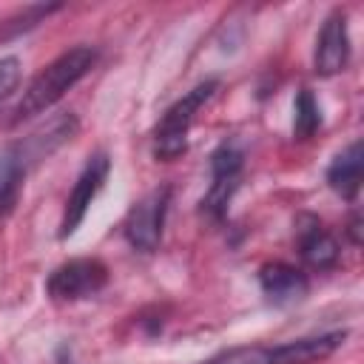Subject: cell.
I'll return each mask as SVG.
<instances>
[{
  "instance_id": "cell-7",
  "label": "cell",
  "mask_w": 364,
  "mask_h": 364,
  "mask_svg": "<svg viewBox=\"0 0 364 364\" xmlns=\"http://www.w3.org/2000/svg\"><path fill=\"white\" fill-rule=\"evenodd\" d=\"M108 171H111V159L105 154H94L85 162L82 173L77 176L74 188H71V193L65 199V208H63V219H60V236L63 239H68L80 228V222L88 213V205L94 202V196L100 193V188L108 179Z\"/></svg>"
},
{
  "instance_id": "cell-6",
  "label": "cell",
  "mask_w": 364,
  "mask_h": 364,
  "mask_svg": "<svg viewBox=\"0 0 364 364\" xmlns=\"http://www.w3.org/2000/svg\"><path fill=\"white\" fill-rule=\"evenodd\" d=\"M242 176V151L233 145H219L210 156V188L202 199V210L210 219H222L228 213V205L239 188Z\"/></svg>"
},
{
  "instance_id": "cell-3",
  "label": "cell",
  "mask_w": 364,
  "mask_h": 364,
  "mask_svg": "<svg viewBox=\"0 0 364 364\" xmlns=\"http://www.w3.org/2000/svg\"><path fill=\"white\" fill-rule=\"evenodd\" d=\"M216 88H219L216 80H205V82H199L196 88H191L182 100H176V102L162 114V119H159L156 128H154V156H156V159L171 162V159H176L179 154H185L191 125H193L199 108L213 97Z\"/></svg>"
},
{
  "instance_id": "cell-12",
  "label": "cell",
  "mask_w": 364,
  "mask_h": 364,
  "mask_svg": "<svg viewBox=\"0 0 364 364\" xmlns=\"http://www.w3.org/2000/svg\"><path fill=\"white\" fill-rule=\"evenodd\" d=\"M361 173H364V151L361 142H350L327 168V185L341 196V199H355L361 188Z\"/></svg>"
},
{
  "instance_id": "cell-1",
  "label": "cell",
  "mask_w": 364,
  "mask_h": 364,
  "mask_svg": "<svg viewBox=\"0 0 364 364\" xmlns=\"http://www.w3.org/2000/svg\"><path fill=\"white\" fill-rule=\"evenodd\" d=\"M97 63V51L88 48V46H77V48H68L63 51L57 60H51L31 82L28 88L23 91L17 108H14V117L11 122H23V119H31L43 111H48L68 88H74L88 71L91 65Z\"/></svg>"
},
{
  "instance_id": "cell-5",
  "label": "cell",
  "mask_w": 364,
  "mask_h": 364,
  "mask_svg": "<svg viewBox=\"0 0 364 364\" xmlns=\"http://www.w3.org/2000/svg\"><path fill=\"white\" fill-rule=\"evenodd\" d=\"M105 282H108V267L100 259H71L48 276L46 290L54 301H80L100 293Z\"/></svg>"
},
{
  "instance_id": "cell-4",
  "label": "cell",
  "mask_w": 364,
  "mask_h": 364,
  "mask_svg": "<svg viewBox=\"0 0 364 364\" xmlns=\"http://www.w3.org/2000/svg\"><path fill=\"white\" fill-rule=\"evenodd\" d=\"M171 202V188H156L145 193L125 216V239L134 250L154 253L162 239V225Z\"/></svg>"
},
{
  "instance_id": "cell-8",
  "label": "cell",
  "mask_w": 364,
  "mask_h": 364,
  "mask_svg": "<svg viewBox=\"0 0 364 364\" xmlns=\"http://www.w3.org/2000/svg\"><path fill=\"white\" fill-rule=\"evenodd\" d=\"M77 128H80V122H77V117L74 114H68V111H63V114H54L48 122H43L40 128H34L28 136H23L20 142H11L14 148H17V154H20V159L26 162V168L31 171L37 162H43L46 156H51L57 148H63L65 142H71L74 139V134H77Z\"/></svg>"
},
{
  "instance_id": "cell-2",
  "label": "cell",
  "mask_w": 364,
  "mask_h": 364,
  "mask_svg": "<svg viewBox=\"0 0 364 364\" xmlns=\"http://www.w3.org/2000/svg\"><path fill=\"white\" fill-rule=\"evenodd\" d=\"M344 341V333H321V336H307V338H293L276 347L267 344H245V347H230L216 353L213 358L202 364H316L333 355Z\"/></svg>"
},
{
  "instance_id": "cell-11",
  "label": "cell",
  "mask_w": 364,
  "mask_h": 364,
  "mask_svg": "<svg viewBox=\"0 0 364 364\" xmlns=\"http://www.w3.org/2000/svg\"><path fill=\"white\" fill-rule=\"evenodd\" d=\"M259 287L273 304H293L307 296V276L287 262H267L259 270Z\"/></svg>"
},
{
  "instance_id": "cell-15",
  "label": "cell",
  "mask_w": 364,
  "mask_h": 364,
  "mask_svg": "<svg viewBox=\"0 0 364 364\" xmlns=\"http://www.w3.org/2000/svg\"><path fill=\"white\" fill-rule=\"evenodd\" d=\"M57 9H60L57 3H54V6H28V9H23V14H17V17H11V20L3 23L0 37H14V34H20V31L37 26L43 17H48V14L57 11Z\"/></svg>"
},
{
  "instance_id": "cell-10",
  "label": "cell",
  "mask_w": 364,
  "mask_h": 364,
  "mask_svg": "<svg viewBox=\"0 0 364 364\" xmlns=\"http://www.w3.org/2000/svg\"><path fill=\"white\" fill-rule=\"evenodd\" d=\"M296 236H299V256L307 267L327 270L338 262V242L316 216H301Z\"/></svg>"
},
{
  "instance_id": "cell-16",
  "label": "cell",
  "mask_w": 364,
  "mask_h": 364,
  "mask_svg": "<svg viewBox=\"0 0 364 364\" xmlns=\"http://www.w3.org/2000/svg\"><path fill=\"white\" fill-rule=\"evenodd\" d=\"M20 85V60L17 57H0V102L9 100Z\"/></svg>"
},
{
  "instance_id": "cell-9",
  "label": "cell",
  "mask_w": 364,
  "mask_h": 364,
  "mask_svg": "<svg viewBox=\"0 0 364 364\" xmlns=\"http://www.w3.org/2000/svg\"><path fill=\"white\" fill-rule=\"evenodd\" d=\"M350 60V34H347V17L341 11H333L318 37H316V51H313V65L316 74L321 77H333L338 71H344Z\"/></svg>"
},
{
  "instance_id": "cell-13",
  "label": "cell",
  "mask_w": 364,
  "mask_h": 364,
  "mask_svg": "<svg viewBox=\"0 0 364 364\" xmlns=\"http://www.w3.org/2000/svg\"><path fill=\"white\" fill-rule=\"evenodd\" d=\"M26 173H28V168L20 159L17 148L6 145L0 151V219L14 210L20 191H23V182H26Z\"/></svg>"
},
{
  "instance_id": "cell-14",
  "label": "cell",
  "mask_w": 364,
  "mask_h": 364,
  "mask_svg": "<svg viewBox=\"0 0 364 364\" xmlns=\"http://www.w3.org/2000/svg\"><path fill=\"white\" fill-rule=\"evenodd\" d=\"M293 136L296 139H310L313 134H316V128L321 125V111H318V102H316V97L307 91V88H301L299 94H296V105H293Z\"/></svg>"
}]
</instances>
